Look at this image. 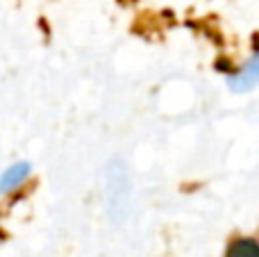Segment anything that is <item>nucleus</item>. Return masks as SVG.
Here are the masks:
<instances>
[{"label": "nucleus", "mask_w": 259, "mask_h": 257, "mask_svg": "<svg viewBox=\"0 0 259 257\" xmlns=\"http://www.w3.org/2000/svg\"><path fill=\"white\" fill-rule=\"evenodd\" d=\"M230 89L232 91H248L255 84H259V50L239 68L237 73L230 75Z\"/></svg>", "instance_id": "1"}, {"label": "nucleus", "mask_w": 259, "mask_h": 257, "mask_svg": "<svg viewBox=\"0 0 259 257\" xmlns=\"http://www.w3.org/2000/svg\"><path fill=\"white\" fill-rule=\"evenodd\" d=\"M32 173V166L27 162H16L12 166H7L0 176V194H12V191L21 189L23 185L27 182Z\"/></svg>", "instance_id": "2"}, {"label": "nucleus", "mask_w": 259, "mask_h": 257, "mask_svg": "<svg viewBox=\"0 0 259 257\" xmlns=\"http://www.w3.org/2000/svg\"><path fill=\"white\" fill-rule=\"evenodd\" d=\"M225 257H259V241L257 239H234L228 246Z\"/></svg>", "instance_id": "3"}]
</instances>
